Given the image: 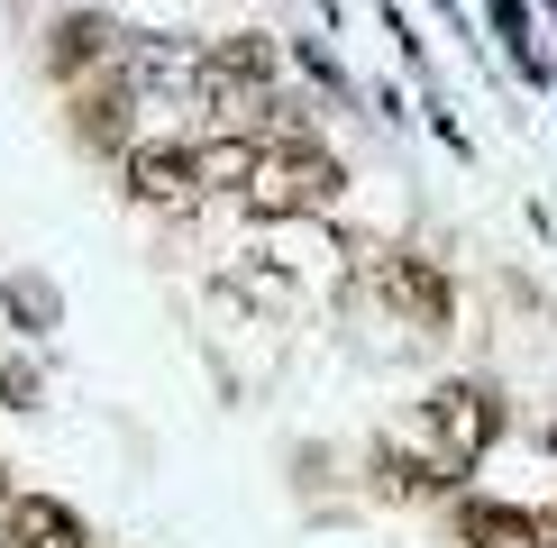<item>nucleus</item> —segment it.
<instances>
[{
	"mask_svg": "<svg viewBox=\"0 0 557 548\" xmlns=\"http://www.w3.org/2000/svg\"><path fill=\"white\" fill-rule=\"evenodd\" d=\"M238 201H247V220H265V228L330 220L338 201H347V165L330 155V137H320V128H301V137H257V165H247Z\"/></svg>",
	"mask_w": 557,
	"mask_h": 548,
	"instance_id": "1",
	"label": "nucleus"
},
{
	"mask_svg": "<svg viewBox=\"0 0 557 548\" xmlns=\"http://www.w3.org/2000/svg\"><path fill=\"white\" fill-rule=\"evenodd\" d=\"M494 439H503V394L494 384L457 375V384H430L421 394V457H430L438 485H467Z\"/></svg>",
	"mask_w": 557,
	"mask_h": 548,
	"instance_id": "2",
	"label": "nucleus"
},
{
	"mask_svg": "<svg viewBox=\"0 0 557 548\" xmlns=\"http://www.w3.org/2000/svg\"><path fill=\"white\" fill-rule=\"evenodd\" d=\"M366 292L421 338H448L457 329V284L438 274L421 247H366Z\"/></svg>",
	"mask_w": 557,
	"mask_h": 548,
	"instance_id": "3",
	"label": "nucleus"
},
{
	"mask_svg": "<svg viewBox=\"0 0 557 548\" xmlns=\"http://www.w3.org/2000/svg\"><path fill=\"white\" fill-rule=\"evenodd\" d=\"M120 192L147 201V211H201V201H211L201 128H183V137H137V147L120 155Z\"/></svg>",
	"mask_w": 557,
	"mask_h": 548,
	"instance_id": "4",
	"label": "nucleus"
},
{
	"mask_svg": "<svg viewBox=\"0 0 557 548\" xmlns=\"http://www.w3.org/2000/svg\"><path fill=\"white\" fill-rule=\"evenodd\" d=\"M64 101H74V110H64V128H74V147H83V155L120 165V155L137 147V110H147V91L128 83V64H120V55H110L101 74H83Z\"/></svg>",
	"mask_w": 557,
	"mask_h": 548,
	"instance_id": "5",
	"label": "nucleus"
},
{
	"mask_svg": "<svg viewBox=\"0 0 557 548\" xmlns=\"http://www.w3.org/2000/svg\"><path fill=\"white\" fill-rule=\"evenodd\" d=\"M120 37H128V18H120V10H101V0H74V10H55V18H46L37 64H46V83H64V91H74L83 74H101V64L120 55Z\"/></svg>",
	"mask_w": 557,
	"mask_h": 548,
	"instance_id": "6",
	"label": "nucleus"
},
{
	"mask_svg": "<svg viewBox=\"0 0 557 548\" xmlns=\"http://www.w3.org/2000/svg\"><path fill=\"white\" fill-rule=\"evenodd\" d=\"M448 539H457V548H548L540 512H521V502H484V494H457Z\"/></svg>",
	"mask_w": 557,
	"mask_h": 548,
	"instance_id": "7",
	"label": "nucleus"
},
{
	"mask_svg": "<svg viewBox=\"0 0 557 548\" xmlns=\"http://www.w3.org/2000/svg\"><path fill=\"white\" fill-rule=\"evenodd\" d=\"M0 548H91L83 512L55 494H10V512H0Z\"/></svg>",
	"mask_w": 557,
	"mask_h": 548,
	"instance_id": "8",
	"label": "nucleus"
},
{
	"mask_svg": "<svg viewBox=\"0 0 557 548\" xmlns=\"http://www.w3.org/2000/svg\"><path fill=\"white\" fill-rule=\"evenodd\" d=\"M484 37L512 55V74L530 91H557V64H548V46H540V10H530V0H484Z\"/></svg>",
	"mask_w": 557,
	"mask_h": 548,
	"instance_id": "9",
	"label": "nucleus"
},
{
	"mask_svg": "<svg viewBox=\"0 0 557 548\" xmlns=\"http://www.w3.org/2000/svg\"><path fill=\"white\" fill-rule=\"evenodd\" d=\"M0 320H10L18 338H55L64 329V292H55V274H0Z\"/></svg>",
	"mask_w": 557,
	"mask_h": 548,
	"instance_id": "10",
	"label": "nucleus"
},
{
	"mask_svg": "<svg viewBox=\"0 0 557 548\" xmlns=\"http://www.w3.org/2000/svg\"><path fill=\"white\" fill-rule=\"evenodd\" d=\"M284 55H293L301 74L320 83V101H330V110H347V101H357V74H347V64H338V55H330L320 37H284Z\"/></svg>",
	"mask_w": 557,
	"mask_h": 548,
	"instance_id": "11",
	"label": "nucleus"
},
{
	"mask_svg": "<svg viewBox=\"0 0 557 548\" xmlns=\"http://www.w3.org/2000/svg\"><path fill=\"white\" fill-rule=\"evenodd\" d=\"M37 394H46L37 357H10V365H0V411H37Z\"/></svg>",
	"mask_w": 557,
	"mask_h": 548,
	"instance_id": "12",
	"label": "nucleus"
},
{
	"mask_svg": "<svg viewBox=\"0 0 557 548\" xmlns=\"http://www.w3.org/2000/svg\"><path fill=\"white\" fill-rule=\"evenodd\" d=\"M311 10H320V18H330V28H338V18H347V0H311Z\"/></svg>",
	"mask_w": 557,
	"mask_h": 548,
	"instance_id": "13",
	"label": "nucleus"
},
{
	"mask_svg": "<svg viewBox=\"0 0 557 548\" xmlns=\"http://www.w3.org/2000/svg\"><path fill=\"white\" fill-rule=\"evenodd\" d=\"M540 531H548V539H557V502H548V512H540Z\"/></svg>",
	"mask_w": 557,
	"mask_h": 548,
	"instance_id": "14",
	"label": "nucleus"
},
{
	"mask_svg": "<svg viewBox=\"0 0 557 548\" xmlns=\"http://www.w3.org/2000/svg\"><path fill=\"white\" fill-rule=\"evenodd\" d=\"M0 512H10V466H0Z\"/></svg>",
	"mask_w": 557,
	"mask_h": 548,
	"instance_id": "15",
	"label": "nucleus"
},
{
	"mask_svg": "<svg viewBox=\"0 0 557 548\" xmlns=\"http://www.w3.org/2000/svg\"><path fill=\"white\" fill-rule=\"evenodd\" d=\"M548 448H557V429H548Z\"/></svg>",
	"mask_w": 557,
	"mask_h": 548,
	"instance_id": "16",
	"label": "nucleus"
},
{
	"mask_svg": "<svg viewBox=\"0 0 557 548\" xmlns=\"http://www.w3.org/2000/svg\"><path fill=\"white\" fill-rule=\"evenodd\" d=\"M91 548H101V539H91Z\"/></svg>",
	"mask_w": 557,
	"mask_h": 548,
	"instance_id": "17",
	"label": "nucleus"
}]
</instances>
